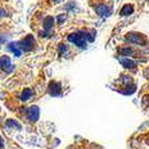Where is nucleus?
<instances>
[{"label": "nucleus", "mask_w": 149, "mask_h": 149, "mask_svg": "<svg viewBox=\"0 0 149 149\" xmlns=\"http://www.w3.org/2000/svg\"><path fill=\"white\" fill-rule=\"evenodd\" d=\"M126 40L130 43H136V45H146V38L142 34H137V32H130L126 35Z\"/></svg>", "instance_id": "nucleus-1"}, {"label": "nucleus", "mask_w": 149, "mask_h": 149, "mask_svg": "<svg viewBox=\"0 0 149 149\" xmlns=\"http://www.w3.org/2000/svg\"><path fill=\"white\" fill-rule=\"evenodd\" d=\"M69 40L75 43L77 46H79V47H86V36L82 34V32H77V34H71L69 35Z\"/></svg>", "instance_id": "nucleus-2"}, {"label": "nucleus", "mask_w": 149, "mask_h": 149, "mask_svg": "<svg viewBox=\"0 0 149 149\" xmlns=\"http://www.w3.org/2000/svg\"><path fill=\"white\" fill-rule=\"evenodd\" d=\"M0 67L1 70H4L6 73H10L11 70H12V63H11V59L8 56H1L0 58Z\"/></svg>", "instance_id": "nucleus-3"}, {"label": "nucleus", "mask_w": 149, "mask_h": 149, "mask_svg": "<svg viewBox=\"0 0 149 149\" xmlns=\"http://www.w3.org/2000/svg\"><path fill=\"white\" fill-rule=\"evenodd\" d=\"M34 47V39L32 36H27L26 39L20 42V49L24 50V51H28V50H31Z\"/></svg>", "instance_id": "nucleus-4"}, {"label": "nucleus", "mask_w": 149, "mask_h": 149, "mask_svg": "<svg viewBox=\"0 0 149 149\" xmlns=\"http://www.w3.org/2000/svg\"><path fill=\"white\" fill-rule=\"evenodd\" d=\"M95 12L101 16H108L110 14V10L108 8L106 4H97V7H95Z\"/></svg>", "instance_id": "nucleus-5"}, {"label": "nucleus", "mask_w": 149, "mask_h": 149, "mask_svg": "<svg viewBox=\"0 0 149 149\" xmlns=\"http://www.w3.org/2000/svg\"><path fill=\"white\" fill-rule=\"evenodd\" d=\"M133 10H134V7H133L132 4H125L124 7L121 8V11H120V14L122 16H128V15L133 14Z\"/></svg>", "instance_id": "nucleus-6"}, {"label": "nucleus", "mask_w": 149, "mask_h": 149, "mask_svg": "<svg viewBox=\"0 0 149 149\" xmlns=\"http://www.w3.org/2000/svg\"><path fill=\"white\" fill-rule=\"evenodd\" d=\"M38 117H39V110H38V108H31L30 110H28V118L31 120V121H36L38 120Z\"/></svg>", "instance_id": "nucleus-7"}, {"label": "nucleus", "mask_w": 149, "mask_h": 149, "mask_svg": "<svg viewBox=\"0 0 149 149\" xmlns=\"http://www.w3.org/2000/svg\"><path fill=\"white\" fill-rule=\"evenodd\" d=\"M50 93L54 94V95H58V94L61 93V86L55 82H51L50 83Z\"/></svg>", "instance_id": "nucleus-8"}, {"label": "nucleus", "mask_w": 149, "mask_h": 149, "mask_svg": "<svg viewBox=\"0 0 149 149\" xmlns=\"http://www.w3.org/2000/svg\"><path fill=\"white\" fill-rule=\"evenodd\" d=\"M121 63H122V66L126 67V69H133V67H136V63L133 62V61H130V59H128V58H122Z\"/></svg>", "instance_id": "nucleus-9"}, {"label": "nucleus", "mask_w": 149, "mask_h": 149, "mask_svg": "<svg viewBox=\"0 0 149 149\" xmlns=\"http://www.w3.org/2000/svg\"><path fill=\"white\" fill-rule=\"evenodd\" d=\"M54 17H51V16H49V17H46L45 19V22H43V27H45V30H50V28L54 26Z\"/></svg>", "instance_id": "nucleus-10"}, {"label": "nucleus", "mask_w": 149, "mask_h": 149, "mask_svg": "<svg viewBox=\"0 0 149 149\" xmlns=\"http://www.w3.org/2000/svg\"><path fill=\"white\" fill-rule=\"evenodd\" d=\"M31 95H32V91L30 90V89H26V90L22 93L20 98H22V101H28L30 98H31Z\"/></svg>", "instance_id": "nucleus-11"}, {"label": "nucleus", "mask_w": 149, "mask_h": 149, "mask_svg": "<svg viewBox=\"0 0 149 149\" xmlns=\"http://www.w3.org/2000/svg\"><path fill=\"white\" fill-rule=\"evenodd\" d=\"M120 52H121L122 55H129V54H132V50L130 49H122Z\"/></svg>", "instance_id": "nucleus-12"}, {"label": "nucleus", "mask_w": 149, "mask_h": 149, "mask_svg": "<svg viewBox=\"0 0 149 149\" xmlns=\"http://www.w3.org/2000/svg\"><path fill=\"white\" fill-rule=\"evenodd\" d=\"M0 146H3V139L0 137Z\"/></svg>", "instance_id": "nucleus-13"}, {"label": "nucleus", "mask_w": 149, "mask_h": 149, "mask_svg": "<svg viewBox=\"0 0 149 149\" xmlns=\"http://www.w3.org/2000/svg\"><path fill=\"white\" fill-rule=\"evenodd\" d=\"M3 40H4V38H3V36H0V43H1Z\"/></svg>", "instance_id": "nucleus-14"}, {"label": "nucleus", "mask_w": 149, "mask_h": 149, "mask_svg": "<svg viewBox=\"0 0 149 149\" xmlns=\"http://www.w3.org/2000/svg\"><path fill=\"white\" fill-rule=\"evenodd\" d=\"M52 1H55V3H58V1H62V0H52Z\"/></svg>", "instance_id": "nucleus-15"}, {"label": "nucleus", "mask_w": 149, "mask_h": 149, "mask_svg": "<svg viewBox=\"0 0 149 149\" xmlns=\"http://www.w3.org/2000/svg\"><path fill=\"white\" fill-rule=\"evenodd\" d=\"M1 14H3V11H1V10H0V16H1Z\"/></svg>", "instance_id": "nucleus-16"}]
</instances>
